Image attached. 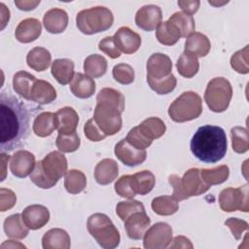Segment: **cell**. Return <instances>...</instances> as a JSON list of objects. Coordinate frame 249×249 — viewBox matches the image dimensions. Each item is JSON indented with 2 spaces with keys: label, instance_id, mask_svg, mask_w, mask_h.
Listing matches in <instances>:
<instances>
[{
  "label": "cell",
  "instance_id": "obj_26",
  "mask_svg": "<svg viewBox=\"0 0 249 249\" xmlns=\"http://www.w3.org/2000/svg\"><path fill=\"white\" fill-rule=\"evenodd\" d=\"M129 182L131 190L135 196H145L149 194L155 187L156 178L150 170H142L130 175Z\"/></svg>",
  "mask_w": 249,
  "mask_h": 249
},
{
  "label": "cell",
  "instance_id": "obj_21",
  "mask_svg": "<svg viewBox=\"0 0 249 249\" xmlns=\"http://www.w3.org/2000/svg\"><path fill=\"white\" fill-rule=\"evenodd\" d=\"M43 24L46 30L52 34L61 33L68 25V15L62 9L53 8L44 15Z\"/></svg>",
  "mask_w": 249,
  "mask_h": 249
},
{
  "label": "cell",
  "instance_id": "obj_5",
  "mask_svg": "<svg viewBox=\"0 0 249 249\" xmlns=\"http://www.w3.org/2000/svg\"><path fill=\"white\" fill-rule=\"evenodd\" d=\"M114 22L113 13L106 7L96 6L82 10L77 14L76 25L86 35H92L108 30Z\"/></svg>",
  "mask_w": 249,
  "mask_h": 249
},
{
  "label": "cell",
  "instance_id": "obj_54",
  "mask_svg": "<svg viewBox=\"0 0 249 249\" xmlns=\"http://www.w3.org/2000/svg\"><path fill=\"white\" fill-rule=\"evenodd\" d=\"M200 2L197 0H184V1H178V6L184 11V13L188 15H194L197 12L199 8Z\"/></svg>",
  "mask_w": 249,
  "mask_h": 249
},
{
  "label": "cell",
  "instance_id": "obj_24",
  "mask_svg": "<svg viewBox=\"0 0 249 249\" xmlns=\"http://www.w3.org/2000/svg\"><path fill=\"white\" fill-rule=\"evenodd\" d=\"M119 174V165L112 159L100 160L94 168V178L99 185H108L112 183Z\"/></svg>",
  "mask_w": 249,
  "mask_h": 249
},
{
  "label": "cell",
  "instance_id": "obj_36",
  "mask_svg": "<svg viewBox=\"0 0 249 249\" xmlns=\"http://www.w3.org/2000/svg\"><path fill=\"white\" fill-rule=\"evenodd\" d=\"M176 68L178 73L184 78H193L199 69V63L197 57L192 53L187 52H183V53L179 56Z\"/></svg>",
  "mask_w": 249,
  "mask_h": 249
},
{
  "label": "cell",
  "instance_id": "obj_27",
  "mask_svg": "<svg viewBox=\"0 0 249 249\" xmlns=\"http://www.w3.org/2000/svg\"><path fill=\"white\" fill-rule=\"evenodd\" d=\"M56 98V90L53 86L45 80H36L31 89L30 101L44 105L53 102Z\"/></svg>",
  "mask_w": 249,
  "mask_h": 249
},
{
  "label": "cell",
  "instance_id": "obj_29",
  "mask_svg": "<svg viewBox=\"0 0 249 249\" xmlns=\"http://www.w3.org/2000/svg\"><path fill=\"white\" fill-rule=\"evenodd\" d=\"M51 72L60 85L69 84L74 78V62L68 58H57L52 63Z\"/></svg>",
  "mask_w": 249,
  "mask_h": 249
},
{
  "label": "cell",
  "instance_id": "obj_33",
  "mask_svg": "<svg viewBox=\"0 0 249 249\" xmlns=\"http://www.w3.org/2000/svg\"><path fill=\"white\" fill-rule=\"evenodd\" d=\"M137 127L145 137L152 141L161 137L166 130L163 121L157 117H151L144 120L139 125H137Z\"/></svg>",
  "mask_w": 249,
  "mask_h": 249
},
{
  "label": "cell",
  "instance_id": "obj_12",
  "mask_svg": "<svg viewBox=\"0 0 249 249\" xmlns=\"http://www.w3.org/2000/svg\"><path fill=\"white\" fill-rule=\"evenodd\" d=\"M35 156L26 150L17 151L11 158L10 170L18 178H25L30 175L35 167Z\"/></svg>",
  "mask_w": 249,
  "mask_h": 249
},
{
  "label": "cell",
  "instance_id": "obj_58",
  "mask_svg": "<svg viewBox=\"0 0 249 249\" xmlns=\"http://www.w3.org/2000/svg\"><path fill=\"white\" fill-rule=\"evenodd\" d=\"M10 157L8 155H6L5 153H1V162H2V177H1V181H4L5 176H6V162L9 161Z\"/></svg>",
  "mask_w": 249,
  "mask_h": 249
},
{
  "label": "cell",
  "instance_id": "obj_23",
  "mask_svg": "<svg viewBox=\"0 0 249 249\" xmlns=\"http://www.w3.org/2000/svg\"><path fill=\"white\" fill-rule=\"evenodd\" d=\"M70 236L66 231L54 228L45 232L42 237L44 249H68L70 248Z\"/></svg>",
  "mask_w": 249,
  "mask_h": 249
},
{
  "label": "cell",
  "instance_id": "obj_45",
  "mask_svg": "<svg viewBox=\"0 0 249 249\" xmlns=\"http://www.w3.org/2000/svg\"><path fill=\"white\" fill-rule=\"evenodd\" d=\"M115 81L122 85H129L134 81V70L127 63H119L112 70Z\"/></svg>",
  "mask_w": 249,
  "mask_h": 249
},
{
  "label": "cell",
  "instance_id": "obj_16",
  "mask_svg": "<svg viewBox=\"0 0 249 249\" xmlns=\"http://www.w3.org/2000/svg\"><path fill=\"white\" fill-rule=\"evenodd\" d=\"M124 228L127 236L134 240L143 238L145 231L150 226L151 220L146 214V211H136L129 215L124 221Z\"/></svg>",
  "mask_w": 249,
  "mask_h": 249
},
{
  "label": "cell",
  "instance_id": "obj_18",
  "mask_svg": "<svg viewBox=\"0 0 249 249\" xmlns=\"http://www.w3.org/2000/svg\"><path fill=\"white\" fill-rule=\"evenodd\" d=\"M21 216L25 225L35 231L43 228L49 222L50 211L44 205L31 204L23 209Z\"/></svg>",
  "mask_w": 249,
  "mask_h": 249
},
{
  "label": "cell",
  "instance_id": "obj_39",
  "mask_svg": "<svg viewBox=\"0 0 249 249\" xmlns=\"http://www.w3.org/2000/svg\"><path fill=\"white\" fill-rule=\"evenodd\" d=\"M230 175V169L227 165H219L214 168L200 169V176L202 180L209 185H219L226 182Z\"/></svg>",
  "mask_w": 249,
  "mask_h": 249
},
{
  "label": "cell",
  "instance_id": "obj_28",
  "mask_svg": "<svg viewBox=\"0 0 249 249\" xmlns=\"http://www.w3.org/2000/svg\"><path fill=\"white\" fill-rule=\"evenodd\" d=\"M4 231L10 238L23 239L29 232V228L25 225L21 214H13L4 221Z\"/></svg>",
  "mask_w": 249,
  "mask_h": 249
},
{
  "label": "cell",
  "instance_id": "obj_56",
  "mask_svg": "<svg viewBox=\"0 0 249 249\" xmlns=\"http://www.w3.org/2000/svg\"><path fill=\"white\" fill-rule=\"evenodd\" d=\"M40 4V1H15V5L21 11H31Z\"/></svg>",
  "mask_w": 249,
  "mask_h": 249
},
{
  "label": "cell",
  "instance_id": "obj_49",
  "mask_svg": "<svg viewBox=\"0 0 249 249\" xmlns=\"http://www.w3.org/2000/svg\"><path fill=\"white\" fill-rule=\"evenodd\" d=\"M130 175H124L120 177L117 182L115 183V192L122 197H125L131 199L135 196V194L132 192L130 187Z\"/></svg>",
  "mask_w": 249,
  "mask_h": 249
},
{
  "label": "cell",
  "instance_id": "obj_46",
  "mask_svg": "<svg viewBox=\"0 0 249 249\" xmlns=\"http://www.w3.org/2000/svg\"><path fill=\"white\" fill-rule=\"evenodd\" d=\"M143 210H145L143 203L132 198L126 201H120L116 206V213L122 221H124L132 213Z\"/></svg>",
  "mask_w": 249,
  "mask_h": 249
},
{
  "label": "cell",
  "instance_id": "obj_2",
  "mask_svg": "<svg viewBox=\"0 0 249 249\" xmlns=\"http://www.w3.org/2000/svg\"><path fill=\"white\" fill-rule=\"evenodd\" d=\"M190 147L193 155L199 160L215 163L226 156L228 149L226 132L217 125H202L193 135Z\"/></svg>",
  "mask_w": 249,
  "mask_h": 249
},
{
  "label": "cell",
  "instance_id": "obj_59",
  "mask_svg": "<svg viewBox=\"0 0 249 249\" xmlns=\"http://www.w3.org/2000/svg\"><path fill=\"white\" fill-rule=\"evenodd\" d=\"M2 248H5V247H8V248H25V246L21 243H18V242H15L13 240H9V241H6L4 242L2 245H1Z\"/></svg>",
  "mask_w": 249,
  "mask_h": 249
},
{
  "label": "cell",
  "instance_id": "obj_47",
  "mask_svg": "<svg viewBox=\"0 0 249 249\" xmlns=\"http://www.w3.org/2000/svg\"><path fill=\"white\" fill-rule=\"evenodd\" d=\"M231 66L234 71L240 74H247L248 67V46L234 53L231 57Z\"/></svg>",
  "mask_w": 249,
  "mask_h": 249
},
{
  "label": "cell",
  "instance_id": "obj_17",
  "mask_svg": "<svg viewBox=\"0 0 249 249\" xmlns=\"http://www.w3.org/2000/svg\"><path fill=\"white\" fill-rule=\"evenodd\" d=\"M172 61L170 57L161 53H153L147 61V77L160 79L167 77L172 72Z\"/></svg>",
  "mask_w": 249,
  "mask_h": 249
},
{
  "label": "cell",
  "instance_id": "obj_9",
  "mask_svg": "<svg viewBox=\"0 0 249 249\" xmlns=\"http://www.w3.org/2000/svg\"><path fill=\"white\" fill-rule=\"evenodd\" d=\"M123 112L124 111L115 104L97 101L92 119L106 136H111L118 133L122 128Z\"/></svg>",
  "mask_w": 249,
  "mask_h": 249
},
{
  "label": "cell",
  "instance_id": "obj_34",
  "mask_svg": "<svg viewBox=\"0 0 249 249\" xmlns=\"http://www.w3.org/2000/svg\"><path fill=\"white\" fill-rule=\"evenodd\" d=\"M156 37L160 44L165 46H173L182 36L177 26L169 20H166L163 22L161 21V23L158 26Z\"/></svg>",
  "mask_w": 249,
  "mask_h": 249
},
{
  "label": "cell",
  "instance_id": "obj_37",
  "mask_svg": "<svg viewBox=\"0 0 249 249\" xmlns=\"http://www.w3.org/2000/svg\"><path fill=\"white\" fill-rule=\"evenodd\" d=\"M64 187L69 194H80L87 187V177L81 170L70 169L65 173Z\"/></svg>",
  "mask_w": 249,
  "mask_h": 249
},
{
  "label": "cell",
  "instance_id": "obj_14",
  "mask_svg": "<svg viewBox=\"0 0 249 249\" xmlns=\"http://www.w3.org/2000/svg\"><path fill=\"white\" fill-rule=\"evenodd\" d=\"M114 153L124 164L131 167L143 163L147 157L145 150H138L134 148L125 140V138L116 144Z\"/></svg>",
  "mask_w": 249,
  "mask_h": 249
},
{
  "label": "cell",
  "instance_id": "obj_43",
  "mask_svg": "<svg viewBox=\"0 0 249 249\" xmlns=\"http://www.w3.org/2000/svg\"><path fill=\"white\" fill-rule=\"evenodd\" d=\"M81 144L80 137L76 132L72 134H58L55 145L62 153H72L79 149Z\"/></svg>",
  "mask_w": 249,
  "mask_h": 249
},
{
  "label": "cell",
  "instance_id": "obj_4",
  "mask_svg": "<svg viewBox=\"0 0 249 249\" xmlns=\"http://www.w3.org/2000/svg\"><path fill=\"white\" fill-rule=\"evenodd\" d=\"M169 184L173 187V197L177 200H184L191 196H200L206 193L210 186L207 185L200 176V169L190 168L183 177L180 178L176 174L168 177Z\"/></svg>",
  "mask_w": 249,
  "mask_h": 249
},
{
  "label": "cell",
  "instance_id": "obj_55",
  "mask_svg": "<svg viewBox=\"0 0 249 249\" xmlns=\"http://www.w3.org/2000/svg\"><path fill=\"white\" fill-rule=\"evenodd\" d=\"M172 241L173 243L170 244V248H193V244L190 239L183 235L176 236Z\"/></svg>",
  "mask_w": 249,
  "mask_h": 249
},
{
  "label": "cell",
  "instance_id": "obj_42",
  "mask_svg": "<svg viewBox=\"0 0 249 249\" xmlns=\"http://www.w3.org/2000/svg\"><path fill=\"white\" fill-rule=\"evenodd\" d=\"M147 82L150 88L156 91L158 94H167L174 90L177 80L175 76L171 73L167 77L160 78V79H153L147 77Z\"/></svg>",
  "mask_w": 249,
  "mask_h": 249
},
{
  "label": "cell",
  "instance_id": "obj_48",
  "mask_svg": "<svg viewBox=\"0 0 249 249\" xmlns=\"http://www.w3.org/2000/svg\"><path fill=\"white\" fill-rule=\"evenodd\" d=\"M125 140L134 148L138 149V150H145L146 148H148L149 146H151L152 144V140L148 139L147 137H145L138 129L137 126H134L133 128H131L126 137Z\"/></svg>",
  "mask_w": 249,
  "mask_h": 249
},
{
  "label": "cell",
  "instance_id": "obj_11",
  "mask_svg": "<svg viewBox=\"0 0 249 249\" xmlns=\"http://www.w3.org/2000/svg\"><path fill=\"white\" fill-rule=\"evenodd\" d=\"M172 241V228L167 223L159 222L148 229L143 236L146 249H164Z\"/></svg>",
  "mask_w": 249,
  "mask_h": 249
},
{
  "label": "cell",
  "instance_id": "obj_19",
  "mask_svg": "<svg viewBox=\"0 0 249 249\" xmlns=\"http://www.w3.org/2000/svg\"><path fill=\"white\" fill-rule=\"evenodd\" d=\"M42 32L41 22L34 18H28L21 20L16 28V39L20 43H31L39 38Z\"/></svg>",
  "mask_w": 249,
  "mask_h": 249
},
{
  "label": "cell",
  "instance_id": "obj_31",
  "mask_svg": "<svg viewBox=\"0 0 249 249\" xmlns=\"http://www.w3.org/2000/svg\"><path fill=\"white\" fill-rule=\"evenodd\" d=\"M32 129L39 137L50 136L56 129L55 114L52 112H43L39 114L33 122Z\"/></svg>",
  "mask_w": 249,
  "mask_h": 249
},
{
  "label": "cell",
  "instance_id": "obj_3",
  "mask_svg": "<svg viewBox=\"0 0 249 249\" xmlns=\"http://www.w3.org/2000/svg\"><path fill=\"white\" fill-rule=\"evenodd\" d=\"M66 171L67 160L65 156L60 152L53 151L36 162L30 174V180L41 189H51Z\"/></svg>",
  "mask_w": 249,
  "mask_h": 249
},
{
  "label": "cell",
  "instance_id": "obj_35",
  "mask_svg": "<svg viewBox=\"0 0 249 249\" xmlns=\"http://www.w3.org/2000/svg\"><path fill=\"white\" fill-rule=\"evenodd\" d=\"M107 60L100 54H90L84 61V71L90 78H99L107 71Z\"/></svg>",
  "mask_w": 249,
  "mask_h": 249
},
{
  "label": "cell",
  "instance_id": "obj_50",
  "mask_svg": "<svg viewBox=\"0 0 249 249\" xmlns=\"http://www.w3.org/2000/svg\"><path fill=\"white\" fill-rule=\"evenodd\" d=\"M225 225L231 230L233 237L236 240H239L245 231L248 230V223L244 220L237 218H229L225 221Z\"/></svg>",
  "mask_w": 249,
  "mask_h": 249
},
{
  "label": "cell",
  "instance_id": "obj_1",
  "mask_svg": "<svg viewBox=\"0 0 249 249\" xmlns=\"http://www.w3.org/2000/svg\"><path fill=\"white\" fill-rule=\"evenodd\" d=\"M29 114L26 106L8 91L0 94V149L11 152L28 136Z\"/></svg>",
  "mask_w": 249,
  "mask_h": 249
},
{
  "label": "cell",
  "instance_id": "obj_7",
  "mask_svg": "<svg viewBox=\"0 0 249 249\" xmlns=\"http://www.w3.org/2000/svg\"><path fill=\"white\" fill-rule=\"evenodd\" d=\"M202 112L201 97L195 91H184L168 107L170 119L176 123L195 120Z\"/></svg>",
  "mask_w": 249,
  "mask_h": 249
},
{
  "label": "cell",
  "instance_id": "obj_38",
  "mask_svg": "<svg viewBox=\"0 0 249 249\" xmlns=\"http://www.w3.org/2000/svg\"><path fill=\"white\" fill-rule=\"evenodd\" d=\"M154 212L160 216H169L176 213L179 209L178 201L170 196H160L155 197L151 203Z\"/></svg>",
  "mask_w": 249,
  "mask_h": 249
},
{
  "label": "cell",
  "instance_id": "obj_41",
  "mask_svg": "<svg viewBox=\"0 0 249 249\" xmlns=\"http://www.w3.org/2000/svg\"><path fill=\"white\" fill-rule=\"evenodd\" d=\"M232 150L237 154H243L249 149L248 130L242 126H234L231 129Z\"/></svg>",
  "mask_w": 249,
  "mask_h": 249
},
{
  "label": "cell",
  "instance_id": "obj_6",
  "mask_svg": "<svg viewBox=\"0 0 249 249\" xmlns=\"http://www.w3.org/2000/svg\"><path fill=\"white\" fill-rule=\"evenodd\" d=\"M87 229L89 234L104 249L119 246L121 235L111 219L103 213H94L88 218Z\"/></svg>",
  "mask_w": 249,
  "mask_h": 249
},
{
  "label": "cell",
  "instance_id": "obj_53",
  "mask_svg": "<svg viewBox=\"0 0 249 249\" xmlns=\"http://www.w3.org/2000/svg\"><path fill=\"white\" fill-rule=\"evenodd\" d=\"M17 202L15 193L10 189H0V211L5 212L11 209Z\"/></svg>",
  "mask_w": 249,
  "mask_h": 249
},
{
  "label": "cell",
  "instance_id": "obj_40",
  "mask_svg": "<svg viewBox=\"0 0 249 249\" xmlns=\"http://www.w3.org/2000/svg\"><path fill=\"white\" fill-rule=\"evenodd\" d=\"M168 20L177 26L182 37H188L195 32L196 23L193 16L191 15L184 12H176L169 18Z\"/></svg>",
  "mask_w": 249,
  "mask_h": 249
},
{
  "label": "cell",
  "instance_id": "obj_20",
  "mask_svg": "<svg viewBox=\"0 0 249 249\" xmlns=\"http://www.w3.org/2000/svg\"><path fill=\"white\" fill-rule=\"evenodd\" d=\"M55 121L58 134H72L76 132L79 116L72 107L66 106L55 113Z\"/></svg>",
  "mask_w": 249,
  "mask_h": 249
},
{
  "label": "cell",
  "instance_id": "obj_13",
  "mask_svg": "<svg viewBox=\"0 0 249 249\" xmlns=\"http://www.w3.org/2000/svg\"><path fill=\"white\" fill-rule=\"evenodd\" d=\"M161 19L162 13L160 8L157 5H145L141 7L135 15L136 25L145 31L157 29L161 23Z\"/></svg>",
  "mask_w": 249,
  "mask_h": 249
},
{
  "label": "cell",
  "instance_id": "obj_32",
  "mask_svg": "<svg viewBox=\"0 0 249 249\" xmlns=\"http://www.w3.org/2000/svg\"><path fill=\"white\" fill-rule=\"evenodd\" d=\"M36 77L26 71H18L13 77V88L16 93L26 100H30L31 89L36 82Z\"/></svg>",
  "mask_w": 249,
  "mask_h": 249
},
{
  "label": "cell",
  "instance_id": "obj_52",
  "mask_svg": "<svg viewBox=\"0 0 249 249\" xmlns=\"http://www.w3.org/2000/svg\"><path fill=\"white\" fill-rule=\"evenodd\" d=\"M98 49L111 58H118L121 55V52L115 44L114 37L111 36L103 38L98 44Z\"/></svg>",
  "mask_w": 249,
  "mask_h": 249
},
{
  "label": "cell",
  "instance_id": "obj_57",
  "mask_svg": "<svg viewBox=\"0 0 249 249\" xmlns=\"http://www.w3.org/2000/svg\"><path fill=\"white\" fill-rule=\"evenodd\" d=\"M0 7H1V15H2V17H1V19H2L1 29H4L5 25L7 24V22L10 19V11H9V9L6 8V6L3 3L0 4Z\"/></svg>",
  "mask_w": 249,
  "mask_h": 249
},
{
  "label": "cell",
  "instance_id": "obj_10",
  "mask_svg": "<svg viewBox=\"0 0 249 249\" xmlns=\"http://www.w3.org/2000/svg\"><path fill=\"white\" fill-rule=\"evenodd\" d=\"M248 186L244 185L238 188L224 189L219 195V204L223 211L233 212L240 210L249 211Z\"/></svg>",
  "mask_w": 249,
  "mask_h": 249
},
{
  "label": "cell",
  "instance_id": "obj_8",
  "mask_svg": "<svg viewBox=\"0 0 249 249\" xmlns=\"http://www.w3.org/2000/svg\"><path fill=\"white\" fill-rule=\"evenodd\" d=\"M231 97L232 88L226 78L216 77L207 84L204 92V100L212 112L222 113L226 111Z\"/></svg>",
  "mask_w": 249,
  "mask_h": 249
},
{
  "label": "cell",
  "instance_id": "obj_30",
  "mask_svg": "<svg viewBox=\"0 0 249 249\" xmlns=\"http://www.w3.org/2000/svg\"><path fill=\"white\" fill-rule=\"evenodd\" d=\"M26 62L31 69L37 72H42L50 66L52 62V54L47 49L36 47L28 52Z\"/></svg>",
  "mask_w": 249,
  "mask_h": 249
},
{
  "label": "cell",
  "instance_id": "obj_44",
  "mask_svg": "<svg viewBox=\"0 0 249 249\" xmlns=\"http://www.w3.org/2000/svg\"><path fill=\"white\" fill-rule=\"evenodd\" d=\"M96 101H105L112 104L117 105L119 108H121L123 111L124 110V94L112 88H104L102 89L97 96Z\"/></svg>",
  "mask_w": 249,
  "mask_h": 249
},
{
  "label": "cell",
  "instance_id": "obj_25",
  "mask_svg": "<svg viewBox=\"0 0 249 249\" xmlns=\"http://www.w3.org/2000/svg\"><path fill=\"white\" fill-rule=\"evenodd\" d=\"M210 48L211 44L207 36L199 32H194L187 37L184 52L192 53L196 57H203L208 54Z\"/></svg>",
  "mask_w": 249,
  "mask_h": 249
},
{
  "label": "cell",
  "instance_id": "obj_51",
  "mask_svg": "<svg viewBox=\"0 0 249 249\" xmlns=\"http://www.w3.org/2000/svg\"><path fill=\"white\" fill-rule=\"evenodd\" d=\"M84 133L85 136L92 141V142H98L103 139H105L107 136L100 130V128L97 126L93 119H89L84 125Z\"/></svg>",
  "mask_w": 249,
  "mask_h": 249
},
{
  "label": "cell",
  "instance_id": "obj_22",
  "mask_svg": "<svg viewBox=\"0 0 249 249\" xmlns=\"http://www.w3.org/2000/svg\"><path fill=\"white\" fill-rule=\"evenodd\" d=\"M95 82L92 78L83 73H76L70 83L71 92L78 98H89L95 92Z\"/></svg>",
  "mask_w": 249,
  "mask_h": 249
},
{
  "label": "cell",
  "instance_id": "obj_15",
  "mask_svg": "<svg viewBox=\"0 0 249 249\" xmlns=\"http://www.w3.org/2000/svg\"><path fill=\"white\" fill-rule=\"evenodd\" d=\"M113 37L117 48L125 54H131L140 48V35L127 26L120 27Z\"/></svg>",
  "mask_w": 249,
  "mask_h": 249
}]
</instances>
